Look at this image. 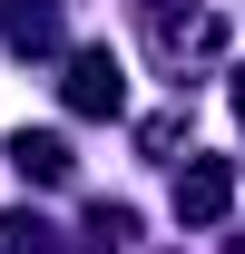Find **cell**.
<instances>
[{"label":"cell","instance_id":"obj_3","mask_svg":"<svg viewBox=\"0 0 245 254\" xmlns=\"http://www.w3.org/2000/svg\"><path fill=\"white\" fill-rule=\"evenodd\" d=\"M10 166H20L30 186H69V137H49V127H20V137H10Z\"/></svg>","mask_w":245,"mask_h":254},{"label":"cell","instance_id":"obj_1","mask_svg":"<svg viewBox=\"0 0 245 254\" xmlns=\"http://www.w3.org/2000/svg\"><path fill=\"white\" fill-rule=\"evenodd\" d=\"M59 98L79 108V118H118V108H127V68H118V49H69Z\"/></svg>","mask_w":245,"mask_h":254},{"label":"cell","instance_id":"obj_2","mask_svg":"<svg viewBox=\"0 0 245 254\" xmlns=\"http://www.w3.org/2000/svg\"><path fill=\"white\" fill-rule=\"evenodd\" d=\"M226 205H236V166H226V157H196V166L177 176V215H186V225H216Z\"/></svg>","mask_w":245,"mask_h":254},{"label":"cell","instance_id":"obj_4","mask_svg":"<svg viewBox=\"0 0 245 254\" xmlns=\"http://www.w3.org/2000/svg\"><path fill=\"white\" fill-rule=\"evenodd\" d=\"M0 39H10V49H59V10H49V0H10V10H0Z\"/></svg>","mask_w":245,"mask_h":254},{"label":"cell","instance_id":"obj_5","mask_svg":"<svg viewBox=\"0 0 245 254\" xmlns=\"http://www.w3.org/2000/svg\"><path fill=\"white\" fill-rule=\"evenodd\" d=\"M49 245H59V235H49L30 205H10V215H0V254H49Z\"/></svg>","mask_w":245,"mask_h":254},{"label":"cell","instance_id":"obj_6","mask_svg":"<svg viewBox=\"0 0 245 254\" xmlns=\"http://www.w3.org/2000/svg\"><path fill=\"white\" fill-rule=\"evenodd\" d=\"M236 118H245V68H236Z\"/></svg>","mask_w":245,"mask_h":254}]
</instances>
